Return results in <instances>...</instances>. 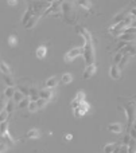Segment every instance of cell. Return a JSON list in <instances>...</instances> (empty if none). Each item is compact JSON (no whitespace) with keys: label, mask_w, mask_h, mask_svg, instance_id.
I'll return each mask as SVG.
<instances>
[{"label":"cell","mask_w":136,"mask_h":153,"mask_svg":"<svg viewBox=\"0 0 136 153\" xmlns=\"http://www.w3.org/2000/svg\"><path fill=\"white\" fill-rule=\"evenodd\" d=\"M27 110H28V111H31V113H35V111H37V110H39V109H38L37 102H34V101H31V102H30V105H28V108H27Z\"/></svg>","instance_id":"obj_32"},{"label":"cell","mask_w":136,"mask_h":153,"mask_svg":"<svg viewBox=\"0 0 136 153\" xmlns=\"http://www.w3.org/2000/svg\"><path fill=\"white\" fill-rule=\"evenodd\" d=\"M8 45H10L11 47H16V45H18V38H16V35L11 34L10 36H8Z\"/></svg>","instance_id":"obj_25"},{"label":"cell","mask_w":136,"mask_h":153,"mask_svg":"<svg viewBox=\"0 0 136 153\" xmlns=\"http://www.w3.org/2000/svg\"><path fill=\"white\" fill-rule=\"evenodd\" d=\"M127 27H128V26H127L124 22H121V23L113 24L112 27H109V28H108V31H109V34H112V35H119V36H120L121 34H124V31H126Z\"/></svg>","instance_id":"obj_4"},{"label":"cell","mask_w":136,"mask_h":153,"mask_svg":"<svg viewBox=\"0 0 136 153\" xmlns=\"http://www.w3.org/2000/svg\"><path fill=\"white\" fill-rule=\"evenodd\" d=\"M24 98H26V97H24V94H23V93H22L20 90H16L15 95H13V101L19 103V102H22V101H23Z\"/></svg>","instance_id":"obj_24"},{"label":"cell","mask_w":136,"mask_h":153,"mask_svg":"<svg viewBox=\"0 0 136 153\" xmlns=\"http://www.w3.org/2000/svg\"><path fill=\"white\" fill-rule=\"evenodd\" d=\"M80 105H81V103H80V102H77V101H75V100H73V101H72V103H70V106H72V109H74V110H75V109H78V108H80Z\"/></svg>","instance_id":"obj_39"},{"label":"cell","mask_w":136,"mask_h":153,"mask_svg":"<svg viewBox=\"0 0 136 153\" xmlns=\"http://www.w3.org/2000/svg\"><path fill=\"white\" fill-rule=\"evenodd\" d=\"M136 53V48L134 47V46H131V45H128V46H126V47L123 48V51H121V54L123 55H134V54Z\"/></svg>","instance_id":"obj_16"},{"label":"cell","mask_w":136,"mask_h":153,"mask_svg":"<svg viewBox=\"0 0 136 153\" xmlns=\"http://www.w3.org/2000/svg\"><path fill=\"white\" fill-rule=\"evenodd\" d=\"M30 102H31V101H30V98H28V97H26L23 101H22V102H19V103H18V108H19V109H26V108H28Z\"/></svg>","instance_id":"obj_28"},{"label":"cell","mask_w":136,"mask_h":153,"mask_svg":"<svg viewBox=\"0 0 136 153\" xmlns=\"http://www.w3.org/2000/svg\"><path fill=\"white\" fill-rule=\"evenodd\" d=\"M123 58H124V55L121 53H117V54H115V56H113V63L115 65H120V62L123 61Z\"/></svg>","instance_id":"obj_29"},{"label":"cell","mask_w":136,"mask_h":153,"mask_svg":"<svg viewBox=\"0 0 136 153\" xmlns=\"http://www.w3.org/2000/svg\"><path fill=\"white\" fill-rule=\"evenodd\" d=\"M7 128H8L7 121H5V122H1V125H0V134H1V136H4L5 133L8 132V130H7Z\"/></svg>","instance_id":"obj_35"},{"label":"cell","mask_w":136,"mask_h":153,"mask_svg":"<svg viewBox=\"0 0 136 153\" xmlns=\"http://www.w3.org/2000/svg\"><path fill=\"white\" fill-rule=\"evenodd\" d=\"M109 75H111V78L112 79H120V76H121V73H120V67L117 66V65H113L112 67H111V70H109Z\"/></svg>","instance_id":"obj_7"},{"label":"cell","mask_w":136,"mask_h":153,"mask_svg":"<svg viewBox=\"0 0 136 153\" xmlns=\"http://www.w3.org/2000/svg\"><path fill=\"white\" fill-rule=\"evenodd\" d=\"M113 153H129V145H117Z\"/></svg>","instance_id":"obj_23"},{"label":"cell","mask_w":136,"mask_h":153,"mask_svg":"<svg viewBox=\"0 0 136 153\" xmlns=\"http://www.w3.org/2000/svg\"><path fill=\"white\" fill-rule=\"evenodd\" d=\"M78 5L82 8H85V10H89V8L92 7V1H88V0H81V1H78Z\"/></svg>","instance_id":"obj_31"},{"label":"cell","mask_w":136,"mask_h":153,"mask_svg":"<svg viewBox=\"0 0 136 153\" xmlns=\"http://www.w3.org/2000/svg\"><path fill=\"white\" fill-rule=\"evenodd\" d=\"M72 81H73V75L70 74V73H65V74L62 75V83H64V85L70 83Z\"/></svg>","instance_id":"obj_26"},{"label":"cell","mask_w":136,"mask_h":153,"mask_svg":"<svg viewBox=\"0 0 136 153\" xmlns=\"http://www.w3.org/2000/svg\"><path fill=\"white\" fill-rule=\"evenodd\" d=\"M119 39L121 40V42H132V40L136 39V35L135 34H129V32H124V34H121L120 36H119Z\"/></svg>","instance_id":"obj_12"},{"label":"cell","mask_w":136,"mask_h":153,"mask_svg":"<svg viewBox=\"0 0 136 153\" xmlns=\"http://www.w3.org/2000/svg\"><path fill=\"white\" fill-rule=\"evenodd\" d=\"M4 110H5V111H8V113L11 114V111L13 110V100H10V101H8L7 105L4 106Z\"/></svg>","instance_id":"obj_33"},{"label":"cell","mask_w":136,"mask_h":153,"mask_svg":"<svg viewBox=\"0 0 136 153\" xmlns=\"http://www.w3.org/2000/svg\"><path fill=\"white\" fill-rule=\"evenodd\" d=\"M28 98H30V101H34V102H37V101L39 100V91H37L35 89H30Z\"/></svg>","instance_id":"obj_22"},{"label":"cell","mask_w":136,"mask_h":153,"mask_svg":"<svg viewBox=\"0 0 136 153\" xmlns=\"http://www.w3.org/2000/svg\"><path fill=\"white\" fill-rule=\"evenodd\" d=\"M128 134L131 136V138H134V140H136V130L132 128L131 130H128Z\"/></svg>","instance_id":"obj_40"},{"label":"cell","mask_w":136,"mask_h":153,"mask_svg":"<svg viewBox=\"0 0 136 153\" xmlns=\"http://www.w3.org/2000/svg\"><path fill=\"white\" fill-rule=\"evenodd\" d=\"M3 81H4V83L7 85V87H13L15 86V81H13L12 76L10 75H3Z\"/></svg>","instance_id":"obj_19"},{"label":"cell","mask_w":136,"mask_h":153,"mask_svg":"<svg viewBox=\"0 0 136 153\" xmlns=\"http://www.w3.org/2000/svg\"><path fill=\"white\" fill-rule=\"evenodd\" d=\"M132 128H134V129L136 130V122H135V124H134V126H132Z\"/></svg>","instance_id":"obj_45"},{"label":"cell","mask_w":136,"mask_h":153,"mask_svg":"<svg viewBox=\"0 0 136 153\" xmlns=\"http://www.w3.org/2000/svg\"><path fill=\"white\" fill-rule=\"evenodd\" d=\"M131 15L136 19V7H135V8H132V10H131Z\"/></svg>","instance_id":"obj_42"},{"label":"cell","mask_w":136,"mask_h":153,"mask_svg":"<svg viewBox=\"0 0 136 153\" xmlns=\"http://www.w3.org/2000/svg\"><path fill=\"white\" fill-rule=\"evenodd\" d=\"M129 27H132V28H135L136 30V19H134V22H132V24Z\"/></svg>","instance_id":"obj_44"},{"label":"cell","mask_w":136,"mask_h":153,"mask_svg":"<svg viewBox=\"0 0 136 153\" xmlns=\"http://www.w3.org/2000/svg\"><path fill=\"white\" fill-rule=\"evenodd\" d=\"M89 108H90V105H89L88 102H82V103L80 105V108L74 110V116H77V117L85 116V114L89 111Z\"/></svg>","instance_id":"obj_5"},{"label":"cell","mask_w":136,"mask_h":153,"mask_svg":"<svg viewBox=\"0 0 136 153\" xmlns=\"http://www.w3.org/2000/svg\"><path fill=\"white\" fill-rule=\"evenodd\" d=\"M108 132H112V133L119 134V133H121V125L120 124H116V122L109 124V125H108Z\"/></svg>","instance_id":"obj_13"},{"label":"cell","mask_w":136,"mask_h":153,"mask_svg":"<svg viewBox=\"0 0 136 153\" xmlns=\"http://www.w3.org/2000/svg\"><path fill=\"white\" fill-rule=\"evenodd\" d=\"M34 15H35V13H34V11H32V8L28 7V8L26 10V12H24V16L22 18V24H24V26H26V24L28 23L30 20H31V18H32Z\"/></svg>","instance_id":"obj_8"},{"label":"cell","mask_w":136,"mask_h":153,"mask_svg":"<svg viewBox=\"0 0 136 153\" xmlns=\"http://www.w3.org/2000/svg\"><path fill=\"white\" fill-rule=\"evenodd\" d=\"M81 54H84V48H81V47H74V48H72V50H70L69 53H67L66 55L64 56V59H65V62H66V63H70V62L74 61L77 56H80Z\"/></svg>","instance_id":"obj_3"},{"label":"cell","mask_w":136,"mask_h":153,"mask_svg":"<svg viewBox=\"0 0 136 153\" xmlns=\"http://www.w3.org/2000/svg\"><path fill=\"white\" fill-rule=\"evenodd\" d=\"M124 19H126V13H119V15H116L113 18V22H115V24H117V23L124 22Z\"/></svg>","instance_id":"obj_30"},{"label":"cell","mask_w":136,"mask_h":153,"mask_svg":"<svg viewBox=\"0 0 136 153\" xmlns=\"http://www.w3.org/2000/svg\"><path fill=\"white\" fill-rule=\"evenodd\" d=\"M65 138H66L67 141H70V140H72V138H73V134H70V133H69V134H66V136H65Z\"/></svg>","instance_id":"obj_43"},{"label":"cell","mask_w":136,"mask_h":153,"mask_svg":"<svg viewBox=\"0 0 136 153\" xmlns=\"http://www.w3.org/2000/svg\"><path fill=\"white\" fill-rule=\"evenodd\" d=\"M124 111L127 114V120H128V126L135 124L136 120V102L135 101H129L124 105Z\"/></svg>","instance_id":"obj_1"},{"label":"cell","mask_w":136,"mask_h":153,"mask_svg":"<svg viewBox=\"0 0 136 153\" xmlns=\"http://www.w3.org/2000/svg\"><path fill=\"white\" fill-rule=\"evenodd\" d=\"M131 140H132V138H131V136H129V134H127L126 137L123 138V144H124V145H129V143H131Z\"/></svg>","instance_id":"obj_38"},{"label":"cell","mask_w":136,"mask_h":153,"mask_svg":"<svg viewBox=\"0 0 136 153\" xmlns=\"http://www.w3.org/2000/svg\"><path fill=\"white\" fill-rule=\"evenodd\" d=\"M8 116H10V113H8V111H5L4 109H3V110L0 111V122H5V121H7Z\"/></svg>","instance_id":"obj_34"},{"label":"cell","mask_w":136,"mask_h":153,"mask_svg":"<svg viewBox=\"0 0 136 153\" xmlns=\"http://www.w3.org/2000/svg\"><path fill=\"white\" fill-rule=\"evenodd\" d=\"M51 97H53V91H51L50 89L46 87V89H40L39 90V98L49 101V100H51Z\"/></svg>","instance_id":"obj_10"},{"label":"cell","mask_w":136,"mask_h":153,"mask_svg":"<svg viewBox=\"0 0 136 153\" xmlns=\"http://www.w3.org/2000/svg\"><path fill=\"white\" fill-rule=\"evenodd\" d=\"M37 105H38V109H42V108H45V106L47 105V101H46V100H42V98H39V100L37 101Z\"/></svg>","instance_id":"obj_36"},{"label":"cell","mask_w":136,"mask_h":153,"mask_svg":"<svg viewBox=\"0 0 136 153\" xmlns=\"http://www.w3.org/2000/svg\"><path fill=\"white\" fill-rule=\"evenodd\" d=\"M15 93H16V90L13 89V87H7V89L4 90V97L7 98V100H13Z\"/></svg>","instance_id":"obj_18"},{"label":"cell","mask_w":136,"mask_h":153,"mask_svg":"<svg viewBox=\"0 0 136 153\" xmlns=\"http://www.w3.org/2000/svg\"><path fill=\"white\" fill-rule=\"evenodd\" d=\"M84 59L86 62V66L89 65H94V50H93V45L90 43H85L84 46Z\"/></svg>","instance_id":"obj_2"},{"label":"cell","mask_w":136,"mask_h":153,"mask_svg":"<svg viewBox=\"0 0 136 153\" xmlns=\"http://www.w3.org/2000/svg\"><path fill=\"white\" fill-rule=\"evenodd\" d=\"M26 136H27V138H30V140H35V138L40 137V133H39L38 129H30Z\"/></svg>","instance_id":"obj_15"},{"label":"cell","mask_w":136,"mask_h":153,"mask_svg":"<svg viewBox=\"0 0 136 153\" xmlns=\"http://www.w3.org/2000/svg\"><path fill=\"white\" fill-rule=\"evenodd\" d=\"M0 71L3 73V75H10L11 74V67L3 61L1 63H0Z\"/></svg>","instance_id":"obj_17"},{"label":"cell","mask_w":136,"mask_h":153,"mask_svg":"<svg viewBox=\"0 0 136 153\" xmlns=\"http://www.w3.org/2000/svg\"><path fill=\"white\" fill-rule=\"evenodd\" d=\"M57 85H58L57 76H50V78L46 81V87H47V89H54V87H57Z\"/></svg>","instance_id":"obj_14"},{"label":"cell","mask_w":136,"mask_h":153,"mask_svg":"<svg viewBox=\"0 0 136 153\" xmlns=\"http://www.w3.org/2000/svg\"><path fill=\"white\" fill-rule=\"evenodd\" d=\"M8 5H16L18 4V0H8Z\"/></svg>","instance_id":"obj_41"},{"label":"cell","mask_w":136,"mask_h":153,"mask_svg":"<svg viewBox=\"0 0 136 153\" xmlns=\"http://www.w3.org/2000/svg\"><path fill=\"white\" fill-rule=\"evenodd\" d=\"M74 100L77 101V102H80V103H82V102H86V101H85V93H84V91H78L77 94H75Z\"/></svg>","instance_id":"obj_27"},{"label":"cell","mask_w":136,"mask_h":153,"mask_svg":"<svg viewBox=\"0 0 136 153\" xmlns=\"http://www.w3.org/2000/svg\"><path fill=\"white\" fill-rule=\"evenodd\" d=\"M96 70H97V66L96 65H89V66H86V69L84 70V73H82V78L84 79H89L92 75L96 73Z\"/></svg>","instance_id":"obj_6"},{"label":"cell","mask_w":136,"mask_h":153,"mask_svg":"<svg viewBox=\"0 0 136 153\" xmlns=\"http://www.w3.org/2000/svg\"><path fill=\"white\" fill-rule=\"evenodd\" d=\"M80 34H81V36L84 38L85 43H90V45H93V38H92L90 32H89L88 30H85V28H80Z\"/></svg>","instance_id":"obj_9"},{"label":"cell","mask_w":136,"mask_h":153,"mask_svg":"<svg viewBox=\"0 0 136 153\" xmlns=\"http://www.w3.org/2000/svg\"><path fill=\"white\" fill-rule=\"evenodd\" d=\"M116 148H117V144H116V143L107 144V145L104 146V153H113Z\"/></svg>","instance_id":"obj_21"},{"label":"cell","mask_w":136,"mask_h":153,"mask_svg":"<svg viewBox=\"0 0 136 153\" xmlns=\"http://www.w3.org/2000/svg\"><path fill=\"white\" fill-rule=\"evenodd\" d=\"M7 144H5V141L3 140L1 143H0V153H5V151H7Z\"/></svg>","instance_id":"obj_37"},{"label":"cell","mask_w":136,"mask_h":153,"mask_svg":"<svg viewBox=\"0 0 136 153\" xmlns=\"http://www.w3.org/2000/svg\"><path fill=\"white\" fill-rule=\"evenodd\" d=\"M38 20H39V15H34V16H32V18H31V20H30L28 23H27V24H26V26H24V27H26L27 30L32 28V27H34L35 24L38 23Z\"/></svg>","instance_id":"obj_20"},{"label":"cell","mask_w":136,"mask_h":153,"mask_svg":"<svg viewBox=\"0 0 136 153\" xmlns=\"http://www.w3.org/2000/svg\"><path fill=\"white\" fill-rule=\"evenodd\" d=\"M135 153H136V152H135Z\"/></svg>","instance_id":"obj_46"},{"label":"cell","mask_w":136,"mask_h":153,"mask_svg":"<svg viewBox=\"0 0 136 153\" xmlns=\"http://www.w3.org/2000/svg\"><path fill=\"white\" fill-rule=\"evenodd\" d=\"M35 55H37L38 59H43L46 55H47V47L46 46H39L35 51Z\"/></svg>","instance_id":"obj_11"}]
</instances>
